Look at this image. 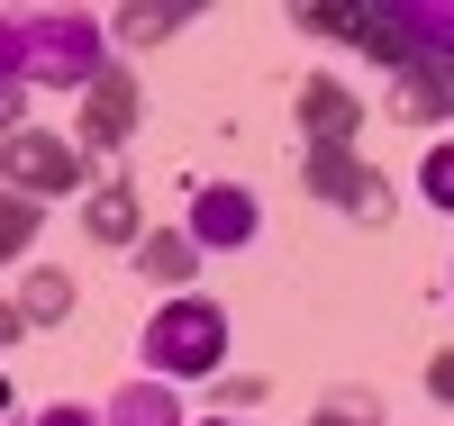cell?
I'll list each match as a JSON object with an SVG mask.
<instances>
[{
	"instance_id": "17",
	"label": "cell",
	"mask_w": 454,
	"mask_h": 426,
	"mask_svg": "<svg viewBox=\"0 0 454 426\" xmlns=\"http://www.w3.org/2000/svg\"><path fill=\"white\" fill-rule=\"evenodd\" d=\"M300 27L309 36H355V10H300Z\"/></svg>"
},
{
	"instance_id": "18",
	"label": "cell",
	"mask_w": 454,
	"mask_h": 426,
	"mask_svg": "<svg viewBox=\"0 0 454 426\" xmlns=\"http://www.w3.org/2000/svg\"><path fill=\"white\" fill-rule=\"evenodd\" d=\"M427 391L454 408V345H436V363H427Z\"/></svg>"
},
{
	"instance_id": "11",
	"label": "cell",
	"mask_w": 454,
	"mask_h": 426,
	"mask_svg": "<svg viewBox=\"0 0 454 426\" xmlns=\"http://www.w3.org/2000/svg\"><path fill=\"white\" fill-rule=\"evenodd\" d=\"M400 119H454V64H409L400 73Z\"/></svg>"
},
{
	"instance_id": "22",
	"label": "cell",
	"mask_w": 454,
	"mask_h": 426,
	"mask_svg": "<svg viewBox=\"0 0 454 426\" xmlns=\"http://www.w3.org/2000/svg\"><path fill=\"white\" fill-rule=\"evenodd\" d=\"M209 426H237V417H209Z\"/></svg>"
},
{
	"instance_id": "2",
	"label": "cell",
	"mask_w": 454,
	"mask_h": 426,
	"mask_svg": "<svg viewBox=\"0 0 454 426\" xmlns=\"http://www.w3.org/2000/svg\"><path fill=\"white\" fill-rule=\"evenodd\" d=\"M355 46H372L391 73L454 64V0H372V10H355Z\"/></svg>"
},
{
	"instance_id": "13",
	"label": "cell",
	"mask_w": 454,
	"mask_h": 426,
	"mask_svg": "<svg viewBox=\"0 0 454 426\" xmlns=\"http://www.w3.org/2000/svg\"><path fill=\"white\" fill-rule=\"evenodd\" d=\"M19 318H27V327H55V318H73V273H27V290H19Z\"/></svg>"
},
{
	"instance_id": "9",
	"label": "cell",
	"mask_w": 454,
	"mask_h": 426,
	"mask_svg": "<svg viewBox=\"0 0 454 426\" xmlns=\"http://www.w3.org/2000/svg\"><path fill=\"white\" fill-rule=\"evenodd\" d=\"M82 227H91L100 245H137V236H145V209H137L128 182H100L91 200H82Z\"/></svg>"
},
{
	"instance_id": "14",
	"label": "cell",
	"mask_w": 454,
	"mask_h": 426,
	"mask_svg": "<svg viewBox=\"0 0 454 426\" xmlns=\"http://www.w3.org/2000/svg\"><path fill=\"white\" fill-rule=\"evenodd\" d=\"M36 218H46L36 200H19V190H0V263H10V254H27V236H36Z\"/></svg>"
},
{
	"instance_id": "8",
	"label": "cell",
	"mask_w": 454,
	"mask_h": 426,
	"mask_svg": "<svg viewBox=\"0 0 454 426\" xmlns=\"http://www.w3.org/2000/svg\"><path fill=\"white\" fill-rule=\"evenodd\" d=\"M300 128H309V145H355L364 100L336 82V73H309V82H300Z\"/></svg>"
},
{
	"instance_id": "6",
	"label": "cell",
	"mask_w": 454,
	"mask_h": 426,
	"mask_svg": "<svg viewBox=\"0 0 454 426\" xmlns=\"http://www.w3.org/2000/svg\"><path fill=\"white\" fill-rule=\"evenodd\" d=\"M137 119H145V91H137V73H128V64H109L100 82L82 91V119H73V128H82V154H109V145H128V136H137Z\"/></svg>"
},
{
	"instance_id": "4",
	"label": "cell",
	"mask_w": 454,
	"mask_h": 426,
	"mask_svg": "<svg viewBox=\"0 0 454 426\" xmlns=\"http://www.w3.org/2000/svg\"><path fill=\"white\" fill-rule=\"evenodd\" d=\"M0 182L19 200H73L82 190V145L55 128H19V136H0Z\"/></svg>"
},
{
	"instance_id": "19",
	"label": "cell",
	"mask_w": 454,
	"mask_h": 426,
	"mask_svg": "<svg viewBox=\"0 0 454 426\" xmlns=\"http://www.w3.org/2000/svg\"><path fill=\"white\" fill-rule=\"evenodd\" d=\"M36 426H109V417H91V408H73V399H55V408L36 417Z\"/></svg>"
},
{
	"instance_id": "7",
	"label": "cell",
	"mask_w": 454,
	"mask_h": 426,
	"mask_svg": "<svg viewBox=\"0 0 454 426\" xmlns=\"http://www.w3.org/2000/svg\"><path fill=\"white\" fill-rule=\"evenodd\" d=\"M182 236H192L200 254H209V245H246V236H254V190L209 182L200 200H192V227H182Z\"/></svg>"
},
{
	"instance_id": "16",
	"label": "cell",
	"mask_w": 454,
	"mask_h": 426,
	"mask_svg": "<svg viewBox=\"0 0 454 426\" xmlns=\"http://www.w3.org/2000/svg\"><path fill=\"white\" fill-rule=\"evenodd\" d=\"M419 190L436 209H454V145H427V164H419Z\"/></svg>"
},
{
	"instance_id": "12",
	"label": "cell",
	"mask_w": 454,
	"mask_h": 426,
	"mask_svg": "<svg viewBox=\"0 0 454 426\" xmlns=\"http://www.w3.org/2000/svg\"><path fill=\"white\" fill-rule=\"evenodd\" d=\"M109 426H182V408H173L164 381H128V391L109 399Z\"/></svg>"
},
{
	"instance_id": "3",
	"label": "cell",
	"mask_w": 454,
	"mask_h": 426,
	"mask_svg": "<svg viewBox=\"0 0 454 426\" xmlns=\"http://www.w3.org/2000/svg\"><path fill=\"white\" fill-rule=\"evenodd\" d=\"M145 363L164 381H192V372H218L227 363V308L218 299H164L145 318Z\"/></svg>"
},
{
	"instance_id": "23",
	"label": "cell",
	"mask_w": 454,
	"mask_h": 426,
	"mask_svg": "<svg viewBox=\"0 0 454 426\" xmlns=\"http://www.w3.org/2000/svg\"><path fill=\"white\" fill-rule=\"evenodd\" d=\"M445 290H454V282H445Z\"/></svg>"
},
{
	"instance_id": "5",
	"label": "cell",
	"mask_w": 454,
	"mask_h": 426,
	"mask_svg": "<svg viewBox=\"0 0 454 426\" xmlns=\"http://www.w3.org/2000/svg\"><path fill=\"white\" fill-rule=\"evenodd\" d=\"M300 182H309V200H327V209H355V218H382V209H391L382 173H372V164H364L355 145H309V164H300Z\"/></svg>"
},
{
	"instance_id": "20",
	"label": "cell",
	"mask_w": 454,
	"mask_h": 426,
	"mask_svg": "<svg viewBox=\"0 0 454 426\" xmlns=\"http://www.w3.org/2000/svg\"><path fill=\"white\" fill-rule=\"evenodd\" d=\"M27 336V318H19V299H0V345H19Z\"/></svg>"
},
{
	"instance_id": "10",
	"label": "cell",
	"mask_w": 454,
	"mask_h": 426,
	"mask_svg": "<svg viewBox=\"0 0 454 426\" xmlns=\"http://www.w3.org/2000/svg\"><path fill=\"white\" fill-rule=\"evenodd\" d=\"M137 273L145 282H192L200 273V245L182 236V227H145V236H137Z\"/></svg>"
},
{
	"instance_id": "1",
	"label": "cell",
	"mask_w": 454,
	"mask_h": 426,
	"mask_svg": "<svg viewBox=\"0 0 454 426\" xmlns=\"http://www.w3.org/2000/svg\"><path fill=\"white\" fill-rule=\"evenodd\" d=\"M27 27V82L36 91H91L109 73V27L91 10H19Z\"/></svg>"
},
{
	"instance_id": "15",
	"label": "cell",
	"mask_w": 454,
	"mask_h": 426,
	"mask_svg": "<svg viewBox=\"0 0 454 426\" xmlns=\"http://www.w3.org/2000/svg\"><path fill=\"white\" fill-rule=\"evenodd\" d=\"M182 19H192L182 0H164V10H119V36H128V46H155V36H173Z\"/></svg>"
},
{
	"instance_id": "21",
	"label": "cell",
	"mask_w": 454,
	"mask_h": 426,
	"mask_svg": "<svg viewBox=\"0 0 454 426\" xmlns=\"http://www.w3.org/2000/svg\"><path fill=\"white\" fill-rule=\"evenodd\" d=\"M0 417H10V372H0Z\"/></svg>"
}]
</instances>
